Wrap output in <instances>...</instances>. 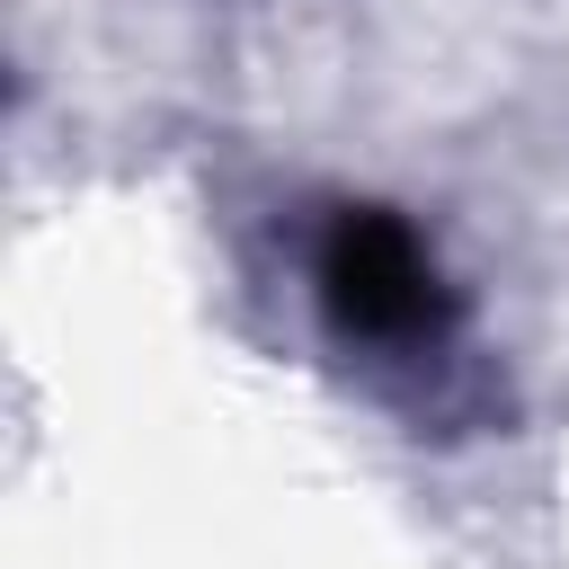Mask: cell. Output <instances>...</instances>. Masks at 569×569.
Masks as SVG:
<instances>
[{"mask_svg":"<svg viewBox=\"0 0 569 569\" xmlns=\"http://www.w3.org/2000/svg\"><path fill=\"white\" fill-rule=\"evenodd\" d=\"M320 311L338 338H365V347H418L445 329V284H436V258L418 249V231L382 204H347L329 231H320Z\"/></svg>","mask_w":569,"mask_h":569,"instance_id":"1","label":"cell"}]
</instances>
